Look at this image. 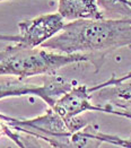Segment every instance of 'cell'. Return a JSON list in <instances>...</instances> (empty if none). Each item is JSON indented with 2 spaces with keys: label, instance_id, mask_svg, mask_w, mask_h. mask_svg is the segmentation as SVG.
Listing matches in <instances>:
<instances>
[{
  "label": "cell",
  "instance_id": "obj_12",
  "mask_svg": "<svg viewBox=\"0 0 131 148\" xmlns=\"http://www.w3.org/2000/svg\"><path fill=\"white\" fill-rule=\"evenodd\" d=\"M128 5H130L129 7H130V8H131V0H128Z\"/></svg>",
  "mask_w": 131,
  "mask_h": 148
},
{
  "label": "cell",
  "instance_id": "obj_8",
  "mask_svg": "<svg viewBox=\"0 0 131 148\" xmlns=\"http://www.w3.org/2000/svg\"><path fill=\"white\" fill-rule=\"evenodd\" d=\"M58 12L67 22L104 19L106 16L97 0H59Z\"/></svg>",
  "mask_w": 131,
  "mask_h": 148
},
{
  "label": "cell",
  "instance_id": "obj_3",
  "mask_svg": "<svg viewBox=\"0 0 131 148\" xmlns=\"http://www.w3.org/2000/svg\"><path fill=\"white\" fill-rule=\"evenodd\" d=\"M73 86L75 83L56 74L43 76L42 85L29 84L15 77H2L0 79V99L31 95L40 97L49 108H53L56 102L71 90Z\"/></svg>",
  "mask_w": 131,
  "mask_h": 148
},
{
  "label": "cell",
  "instance_id": "obj_11",
  "mask_svg": "<svg viewBox=\"0 0 131 148\" xmlns=\"http://www.w3.org/2000/svg\"><path fill=\"white\" fill-rule=\"evenodd\" d=\"M12 120H14V118H12V116H8V115H6V114L0 113V121H5V122H7V123H10Z\"/></svg>",
  "mask_w": 131,
  "mask_h": 148
},
{
  "label": "cell",
  "instance_id": "obj_5",
  "mask_svg": "<svg viewBox=\"0 0 131 148\" xmlns=\"http://www.w3.org/2000/svg\"><path fill=\"white\" fill-rule=\"evenodd\" d=\"M51 109H53L64 121H69L86 112H103L131 119L130 113H123L94 104L92 102V93L89 90V87L86 85L73 86L71 90H69L61 99H58Z\"/></svg>",
  "mask_w": 131,
  "mask_h": 148
},
{
  "label": "cell",
  "instance_id": "obj_9",
  "mask_svg": "<svg viewBox=\"0 0 131 148\" xmlns=\"http://www.w3.org/2000/svg\"><path fill=\"white\" fill-rule=\"evenodd\" d=\"M2 135L8 137L12 143L19 148H44L42 144L40 143V139H37L35 136L26 134L23 131H18L16 129L12 128L7 122L1 123Z\"/></svg>",
  "mask_w": 131,
  "mask_h": 148
},
{
  "label": "cell",
  "instance_id": "obj_14",
  "mask_svg": "<svg viewBox=\"0 0 131 148\" xmlns=\"http://www.w3.org/2000/svg\"><path fill=\"white\" fill-rule=\"evenodd\" d=\"M129 113H131V112H129Z\"/></svg>",
  "mask_w": 131,
  "mask_h": 148
},
{
  "label": "cell",
  "instance_id": "obj_6",
  "mask_svg": "<svg viewBox=\"0 0 131 148\" xmlns=\"http://www.w3.org/2000/svg\"><path fill=\"white\" fill-rule=\"evenodd\" d=\"M92 102L115 111L131 112V82L121 80L119 77L111 79L99 85L91 87Z\"/></svg>",
  "mask_w": 131,
  "mask_h": 148
},
{
  "label": "cell",
  "instance_id": "obj_2",
  "mask_svg": "<svg viewBox=\"0 0 131 148\" xmlns=\"http://www.w3.org/2000/svg\"><path fill=\"white\" fill-rule=\"evenodd\" d=\"M88 61L94 63L88 54H62L41 47L32 48L15 43L0 51V76L26 79L56 74L62 67Z\"/></svg>",
  "mask_w": 131,
  "mask_h": 148
},
{
  "label": "cell",
  "instance_id": "obj_4",
  "mask_svg": "<svg viewBox=\"0 0 131 148\" xmlns=\"http://www.w3.org/2000/svg\"><path fill=\"white\" fill-rule=\"evenodd\" d=\"M64 22L66 21L58 12L40 15L35 18L19 22L18 35H0V41H9L32 48H38L58 35L67 24Z\"/></svg>",
  "mask_w": 131,
  "mask_h": 148
},
{
  "label": "cell",
  "instance_id": "obj_13",
  "mask_svg": "<svg viewBox=\"0 0 131 148\" xmlns=\"http://www.w3.org/2000/svg\"><path fill=\"white\" fill-rule=\"evenodd\" d=\"M3 1H12V0H0V2H3Z\"/></svg>",
  "mask_w": 131,
  "mask_h": 148
},
{
  "label": "cell",
  "instance_id": "obj_1",
  "mask_svg": "<svg viewBox=\"0 0 131 148\" xmlns=\"http://www.w3.org/2000/svg\"><path fill=\"white\" fill-rule=\"evenodd\" d=\"M124 47H131V18L83 19L69 22L58 35L41 45L62 54H88L96 66L103 56Z\"/></svg>",
  "mask_w": 131,
  "mask_h": 148
},
{
  "label": "cell",
  "instance_id": "obj_7",
  "mask_svg": "<svg viewBox=\"0 0 131 148\" xmlns=\"http://www.w3.org/2000/svg\"><path fill=\"white\" fill-rule=\"evenodd\" d=\"M98 130V125L91 122L80 131L69 136L42 137L37 139L44 141L50 148H99L103 141L96 136Z\"/></svg>",
  "mask_w": 131,
  "mask_h": 148
},
{
  "label": "cell",
  "instance_id": "obj_10",
  "mask_svg": "<svg viewBox=\"0 0 131 148\" xmlns=\"http://www.w3.org/2000/svg\"><path fill=\"white\" fill-rule=\"evenodd\" d=\"M96 136L98 137L103 143L112 144V145L120 146V147H123V148H131V138L124 139V138H120V137H117V136H111V135L103 134L101 130L97 131Z\"/></svg>",
  "mask_w": 131,
  "mask_h": 148
}]
</instances>
